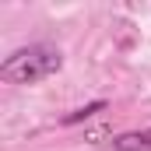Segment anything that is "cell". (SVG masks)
Segmentation results:
<instances>
[{
    "label": "cell",
    "mask_w": 151,
    "mask_h": 151,
    "mask_svg": "<svg viewBox=\"0 0 151 151\" xmlns=\"http://www.w3.org/2000/svg\"><path fill=\"white\" fill-rule=\"evenodd\" d=\"M113 151H151V127L148 130H127L113 137Z\"/></svg>",
    "instance_id": "obj_2"
},
{
    "label": "cell",
    "mask_w": 151,
    "mask_h": 151,
    "mask_svg": "<svg viewBox=\"0 0 151 151\" xmlns=\"http://www.w3.org/2000/svg\"><path fill=\"white\" fill-rule=\"evenodd\" d=\"M60 67H63L60 49L56 46H46V42H35V46L14 49L0 63V81H7V84H35L42 77H53Z\"/></svg>",
    "instance_id": "obj_1"
},
{
    "label": "cell",
    "mask_w": 151,
    "mask_h": 151,
    "mask_svg": "<svg viewBox=\"0 0 151 151\" xmlns=\"http://www.w3.org/2000/svg\"><path fill=\"white\" fill-rule=\"evenodd\" d=\"M99 113H106V102H102V99H99V102L81 106V109H74V113H67L60 123H63V127H74V123H84V119H91V116H99Z\"/></svg>",
    "instance_id": "obj_3"
}]
</instances>
